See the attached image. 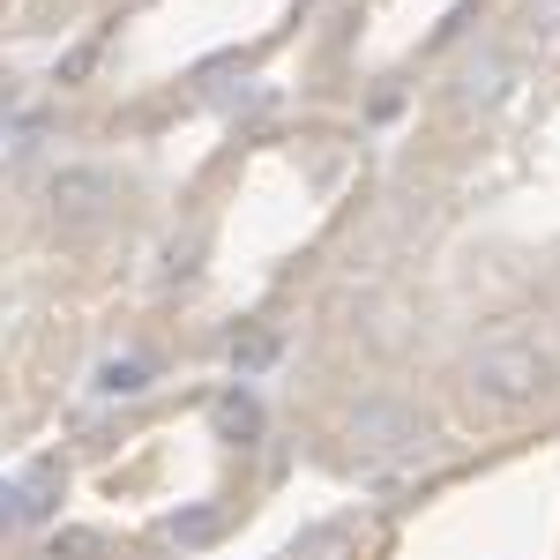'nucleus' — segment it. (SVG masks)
I'll return each mask as SVG.
<instances>
[{
    "mask_svg": "<svg viewBox=\"0 0 560 560\" xmlns=\"http://www.w3.org/2000/svg\"><path fill=\"white\" fill-rule=\"evenodd\" d=\"M52 202H60L68 217H97L105 210V179L97 173H60L52 179Z\"/></svg>",
    "mask_w": 560,
    "mask_h": 560,
    "instance_id": "obj_4",
    "label": "nucleus"
},
{
    "mask_svg": "<svg viewBox=\"0 0 560 560\" xmlns=\"http://www.w3.org/2000/svg\"><path fill=\"white\" fill-rule=\"evenodd\" d=\"M546 388V359L530 345H486L471 359V396L486 404V411H516V404H530Z\"/></svg>",
    "mask_w": 560,
    "mask_h": 560,
    "instance_id": "obj_1",
    "label": "nucleus"
},
{
    "mask_svg": "<svg viewBox=\"0 0 560 560\" xmlns=\"http://www.w3.org/2000/svg\"><path fill=\"white\" fill-rule=\"evenodd\" d=\"M516 31H523V45H560V0H523L516 8Z\"/></svg>",
    "mask_w": 560,
    "mask_h": 560,
    "instance_id": "obj_5",
    "label": "nucleus"
},
{
    "mask_svg": "<svg viewBox=\"0 0 560 560\" xmlns=\"http://www.w3.org/2000/svg\"><path fill=\"white\" fill-rule=\"evenodd\" d=\"M337 553H351V530H345V523L306 530V538H300V560H337Z\"/></svg>",
    "mask_w": 560,
    "mask_h": 560,
    "instance_id": "obj_6",
    "label": "nucleus"
},
{
    "mask_svg": "<svg viewBox=\"0 0 560 560\" xmlns=\"http://www.w3.org/2000/svg\"><path fill=\"white\" fill-rule=\"evenodd\" d=\"M351 441H366V448H411V441H427V433H419V419H411L404 404H359Z\"/></svg>",
    "mask_w": 560,
    "mask_h": 560,
    "instance_id": "obj_3",
    "label": "nucleus"
},
{
    "mask_svg": "<svg viewBox=\"0 0 560 560\" xmlns=\"http://www.w3.org/2000/svg\"><path fill=\"white\" fill-rule=\"evenodd\" d=\"M23 516H31V501H23L15 486H0V530H8V523H23Z\"/></svg>",
    "mask_w": 560,
    "mask_h": 560,
    "instance_id": "obj_7",
    "label": "nucleus"
},
{
    "mask_svg": "<svg viewBox=\"0 0 560 560\" xmlns=\"http://www.w3.org/2000/svg\"><path fill=\"white\" fill-rule=\"evenodd\" d=\"M509 75H516V60H509L501 45L471 52V60L456 68V105H464V113H493V105L509 97Z\"/></svg>",
    "mask_w": 560,
    "mask_h": 560,
    "instance_id": "obj_2",
    "label": "nucleus"
}]
</instances>
